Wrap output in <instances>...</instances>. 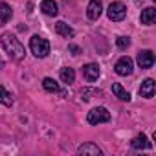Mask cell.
Instances as JSON below:
<instances>
[{
    "mask_svg": "<svg viewBox=\"0 0 156 156\" xmlns=\"http://www.w3.org/2000/svg\"><path fill=\"white\" fill-rule=\"evenodd\" d=\"M70 51H72L73 55H79V53H81V48L75 46V44H70Z\"/></svg>",
    "mask_w": 156,
    "mask_h": 156,
    "instance_id": "obj_22",
    "label": "cell"
},
{
    "mask_svg": "<svg viewBox=\"0 0 156 156\" xmlns=\"http://www.w3.org/2000/svg\"><path fill=\"white\" fill-rule=\"evenodd\" d=\"M88 123L90 125H99V123H107L110 121V112L105 108V107H98V108H92L88 112Z\"/></svg>",
    "mask_w": 156,
    "mask_h": 156,
    "instance_id": "obj_3",
    "label": "cell"
},
{
    "mask_svg": "<svg viewBox=\"0 0 156 156\" xmlns=\"http://www.w3.org/2000/svg\"><path fill=\"white\" fill-rule=\"evenodd\" d=\"M11 17H13V9L9 8V4L0 2V26H4Z\"/></svg>",
    "mask_w": 156,
    "mask_h": 156,
    "instance_id": "obj_11",
    "label": "cell"
},
{
    "mask_svg": "<svg viewBox=\"0 0 156 156\" xmlns=\"http://www.w3.org/2000/svg\"><path fill=\"white\" fill-rule=\"evenodd\" d=\"M112 92H114L116 98H119L121 101H130V94H129L119 83H112Z\"/></svg>",
    "mask_w": 156,
    "mask_h": 156,
    "instance_id": "obj_16",
    "label": "cell"
},
{
    "mask_svg": "<svg viewBox=\"0 0 156 156\" xmlns=\"http://www.w3.org/2000/svg\"><path fill=\"white\" fill-rule=\"evenodd\" d=\"M81 96H83V99L85 101H88L90 99V96H103V92L101 90H90V88H83V92H81Z\"/></svg>",
    "mask_w": 156,
    "mask_h": 156,
    "instance_id": "obj_20",
    "label": "cell"
},
{
    "mask_svg": "<svg viewBox=\"0 0 156 156\" xmlns=\"http://www.w3.org/2000/svg\"><path fill=\"white\" fill-rule=\"evenodd\" d=\"M30 48H31V53L35 57H39V59H42V57H46L50 53V42L44 37H41V35H33L31 37Z\"/></svg>",
    "mask_w": 156,
    "mask_h": 156,
    "instance_id": "obj_2",
    "label": "cell"
},
{
    "mask_svg": "<svg viewBox=\"0 0 156 156\" xmlns=\"http://www.w3.org/2000/svg\"><path fill=\"white\" fill-rule=\"evenodd\" d=\"M55 31H57L61 37H64V39H72V37L75 35V31H73L66 22H57V24H55Z\"/></svg>",
    "mask_w": 156,
    "mask_h": 156,
    "instance_id": "obj_12",
    "label": "cell"
},
{
    "mask_svg": "<svg viewBox=\"0 0 156 156\" xmlns=\"http://www.w3.org/2000/svg\"><path fill=\"white\" fill-rule=\"evenodd\" d=\"M0 105H6V107H11L13 105V96L4 87H0Z\"/></svg>",
    "mask_w": 156,
    "mask_h": 156,
    "instance_id": "obj_18",
    "label": "cell"
},
{
    "mask_svg": "<svg viewBox=\"0 0 156 156\" xmlns=\"http://www.w3.org/2000/svg\"><path fill=\"white\" fill-rule=\"evenodd\" d=\"M107 15H108L110 20L119 22V20L125 19V15H127V8H125L121 2H112V4L108 6V9H107Z\"/></svg>",
    "mask_w": 156,
    "mask_h": 156,
    "instance_id": "obj_4",
    "label": "cell"
},
{
    "mask_svg": "<svg viewBox=\"0 0 156 156\" xmlns=\"http://www.w3.org/2000/svg\"><path fill=\"white\" fill-rule=\"evenodd\" d=\"M114 68H116V73L118 75H130L132 73V68H134V62H132V59L129 55H125V57H121L116 62Z\"/></svg>",
    "mask_w": 156,
    "mask_h": 156,
    "instance_id": "obj_5",
    "label": "cell"
},
{
    "mask_svg": "<svg viewBox=\"0 0 156 156\" xmlns=\"http://www.w3.org/2000/svg\"><path fill=\"white\" fill-rule=\"evenodd\" d=\"M83 75L87 77V81H98V77H99V66L98 64H87V66H83Z\"/></svg>",
    "mask_w": 156,
    "mask_h": 156,
    "instance_id": "obj_8",
    "label": "cell"
},
{
    "mask_svg": "<svg viewBox=\"0 0 156 156\" xmlns=\"http://www.w3.org/2000/svg\"><path fill=\"white\" fill-rule=\"evenodd\" d=\"M140 96L141 98H152L154 96V81L152 79H145L140 87Z\"/></svg>",
    "mask_w": 156,
    "mask_h": 156,
    "instance_id": "obj_10",
    "label": "cell"
},
{
    "mask_svg": "<svg viewBox=\"0 0 156 156\" xmlns=\"http://www.w3.org/2000/svg\"><path fill=\"white\" fill-rule=\"evenodd\" d=\"M132 149H151V141L147 140L145 134H138L132 141H130Z\"/></svg>",
    "mask_w": 156,
    "mask_h": 156,
    "instance_id": "obj_14",
    "label": "cell"
},
{
    "mask_svg": "<svg viewBox=\"0 0 156 156\" xmlns=\"http://www.w3.org/2000/svg\"><path fill=\"white\" fill-rule=\"evenodd\" d=\"M136 61H138L140 68H151V66L154 64V53H152L151 50H141V51L138 53Z\"/></svg>",
    "mask_w": 156,
    "mask_h": 156,
    "instance_id": "obj_6",
    "label": "cell"
},
{
    "mask_svg": "<svg viewBox=\"0 0 156 156\" xmlns=\"http://www.w3.org/2000/svg\"><path fill=\"white\" fill-rule=\"evenodd\" d=\"M0 44H2L4 51H6L13 61H20V59H24L26 50H24L22 42H20L13 33H2V35H0Z\"/></svg>",
    "mask_w": 156,
    "mask_h": 156,
    "instance_id": "obj_1",
    "label": "cell"
},
{
    "mask_svg": "<svg viewBox=\"0 0 156 156\" xmlns=\"http://www.w3.org/2000/svg\"><path fill=\"white\" fill-rule=\"evenodd\" d=\"M41 9H42L44 15H50V17H55L59 13V8H57V4L53 2V0H44V2L41 4Z\"/></svg>",
    "mask_w": 156,
    "mask_h": 156,
    "instance_id": "obj_13",
    "label": "cell"
},
{
    "mask_svg": "<svg viewBox=\"0 0 156 156\" xmlns=\"http://www.w3.org/2000/svg\"><path fill=\"white\" fill-rule=\"evenodd\" d=\"M59 75H61V81H62V83H66V85L73 83V79H75V72H73V68H70V66L61 68Z\"/></svg>",
    "mask_w": 156,
    "mask_h": 156,
    "instance_id": "obj_15",
    "label": "cell"
},
{
    "mask_svg": "<svg viewBox=\"0 0 156 156\" xmlns=\"http://www.w3.org/2000/svg\"><path fill=\"white\" fill-rule=\"evenodd\" d=\"M156 19V9L154 8H145L141 11V24H152Z\"/></svg>",
    "mask_w": 156,
    "mask_h": 156,
    "instance_id": "obj_17",
    "label": "cell"
},
{
    "mask_svg": "<svg viewBox=\"0 0 156 156\" xmlns=\"http://www.w3.org/2000/svg\"><path fill=\"white\" fill-rule=\"evenodd\" d=\"M77 152L79 154H92V156H101L103 154V151L94 143H83L79 149H77Z\"/></svg>",
    "mask_w": 156,
    "mask_h": 156,
    "instance_id": "obj_9",
    "label": "cell"
},
{
    "mask_svg": "<svg viewBox=\"0 0 156 156\" xmlns=\"http://www.w3.org/2000/svg\"><path fill=\"white\" fill-rule=\"evenodd\" d=\"M101 11H103V4H101V0H90V4H88V9H87V15L90 20H98L101 17Z\"/></svg>",
    "mask_w": 156,
    "mask_h": 156,
    "instance_id": "obj_7",
    "label": "cell"
},
{
    "mask_svg": "<svg viewBox=\"0 0 156 156\" xmlns=\"http://www.w3.org/2000/svg\"><path fill=\"white\" fill-rule=\"evenodd\" d=\"M42 87L46 92H59V85L51 79V77H44L42 79Z\"/></svg>",
    "mask_w": 156,
    "mask_h": 156,
    "instance_id": "obj_19",
    "label": "cell"
},
{
    "mask_svg": "<svg viewBox=\"0 0 156 156\" xmlns=\"http://www.w3.org/2000/svg\"><path fill=\"white\" fill-rule=\"evenodd\" d=\"M116 44H118L119 50H125V48L130 46V39H129V37H118V39H116Z\"/></svg>",
    "mask_w": 156,
    "mask_h": 156,
    "instance_id": "obj_21",
    "label": "cell"
}]
</instances>
